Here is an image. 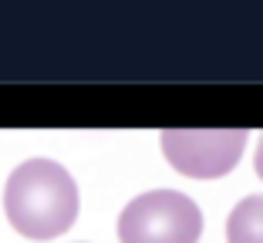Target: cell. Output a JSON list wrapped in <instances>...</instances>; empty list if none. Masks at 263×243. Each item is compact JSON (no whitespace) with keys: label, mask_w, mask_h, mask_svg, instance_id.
Segmentation results:
<instances>
[{"label":"cell","mask_w":263,"mask_h":243,"mask_svg":"<svg viewBox=\"0 0 263 243\" xmlns=\"http://www.w3.org/2000/svg\"><path fill=\"white\" fill-rule=\"evenodd\" d=\"M4 210L27 240H51L74 227L81 196L74 176L54 159H27L7 176Z\"/></svg>","instance_id":"cell-1"},{"label":"cell","mask_w":263,"mask_h":243,"mask_svg":"<svg viewBox=\"0 0 263 243\" xmlns=\"http://www.w3.org/2000/svg\"><path fill=\"white\" fill-rule=\"evenodd\" d=\"M202 210L179 189H148L118 213L122 243H199Z\"/></svg>","instance_id":"cell-2"},{"label":"cell","mask_w":263,"mask_h":243,"mask_svg":"<svg viewBox=\"0 0 263 243\" xmlns=\"http://www.w3.org/2000/svg\"><path fill=\"white\" fill-rule=\"evenodd\" d=\"M247 139V128H165L162 152L176 173L219 179L240 162Z\"/></svg>","instance_id":"cell-3"},{"label":"cell","mask_w":263,"mask_h":243,"mask_svg":"<svg viewBox=\"0 0 263 243\" xmlns=\"http://www.w3.org/2000/svg\"><path fill=\"white\" fill-rule=\"evenodd\" d=\"M226 243H263V193L240 199L226 216Z\"/></svg>","instance_id":"cell-4"},{"label":"cell","mask_w":263,"mask_h":243,"mask_svg":"<svg viewBox=\"0 0 263 243\" xmlns=\"http://www.w3.org/2000/svg\"><path fill=\"white\" fill-rule=\"evenodd\" d=\"M253 165H256V176L263 179V135H260V142H256V156H253Z\"/></svg>","instance_id":"cell-5"}]
</instances>
